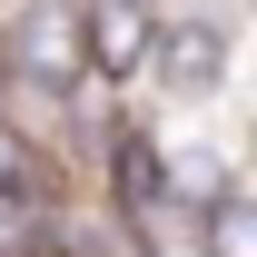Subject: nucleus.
I'll list each match as a JSON object with an SVG mask.
<instances>
[{"label":"nucleus","instance_id":"nucleus-3","mask_svg":"<svg viewBox=\"0 0 257 257\" xmlns=\"http://www.w3.org/2000/svg\"><path fill=\"white\" fill-rule=\"evenodd\" d=\"M128 10H149V20H159V10H168V0H128Z\"/></svg>","mask_w":257,"mask_h":257},{"label":"nucleus","instance_id":"nucleus-2","mask_svg":"<svg viewBox=\"0 0 257 257\" xmlns=\"http://www.w3.org/2000/svg\"><path fill=\"white\" fill-rule=\"evenodd\" d=\"M40 247V218H20V208H0V257H30Z\"/></svg>","mask_w":257,"mask_h":257},{"label":"nucleus","instance_id":"nucleus-1","mask_svg":"<svg viewBox=\"0 0 257 257\" xmlns=\"http://www.w3.org/2000/svg\"><path fill=\"white\" fill-rule=\"evenodd\" d=\"M227 69H237V0H168L149 20L128 99H149L159 119H198L227 99Z\"/></svg>","mask_w":257,"mask_h":257}]
</instances>
